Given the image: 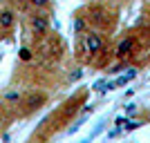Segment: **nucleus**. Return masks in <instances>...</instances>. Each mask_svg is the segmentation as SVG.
Segmentation results:
<instances>
[{
  "instance_id": "f257e3e1",
  "label": "nucleus",
  "mask_w": 150,
  "mask_h": 143,
  "mask_svg": "<svg viewBox=\"0 0 150 143\" xmlns=\"http://www.w3.org/2000/svg\"><path fill=\"white\" fill-rule=\"evenodd\" d=\"M103 47H105V40H103V36L99 31H94V29L83 31V49L85 51L99 54V51H103Z\"/></svg>"
},
{
  "instance_id": "f03ea898",
  "label": "nucleus",
  "mask_w": 150,
  "mask_h": 143,
  "mask_svg": "<svg viewBox=\"0 0 150 143\" xmlns=\"http://www.w3.org/2000/svg\"><path fill=\"white\" fill-rule=\"evenodd\" d=\"M29 31L34 38H45L50 31V18L47 13H34L29 16Z\"/></svg>"
},
{
  "instance_id": "7ed1b4c3",
  "label": "nucleus",
  "mask_w": 150,
  "mask_h": 143,
  "mask_svg": "<svg viewBox=\"0 0 150 143\" xmlns=\"http://www.w3.org/2000/svg\"><path fill=\"white\" fill-rule=\"evenodd\" d=\"M45 101H47V96H45L43 92H31L20 101V105H25L23 107L25 114H31V112H36V110H40V107L45 105Z\"/></svg>"
},
{
  "instance_id": "20e7f679",
  "label": "nucleus",
  "mask_w": 150,
  "mask_h": 143,
  "mask_svg": "<svg viewBox=\"0 0 150 143\" xmlns=\"http://www.w3.org/2000/svg\"><path fill=\"white\" fill-rule=\"evenodd\" d=\"M90 23H94L96 27H108L112 25V13L105 7H90Z\"/></svg>"
},
{
  "instance_id": "39448f33",
  "label": "nucleus",
  "mask_w": 150,
  "mask_h": 143,
  "mask_svg": "<svg viewBox=\"0 0 150 143\" xmlns=\"http://www.w3.org/2000/svg\"><path fill=\"white\" fill-rule=\"evenodd\" d=\"M13 25H16V11L9 9V7H2V9H0V29L9 31Z\"/></svg>"
},
{
  "instance_id": "423d86ee",
  "label": "nucleus",
  "mask_w": 150,
  "mask_h": 143,
  "mask_svg": "<svg viewBox=\"0 0 150 143\" xmlns=\"http://www.w3.org/2000/svg\"><path fill=\"white\" fill-rule=\"evenodd\" d=\"M134 47H137V40L132 36L123 38L119 45H117V58H125V56H130L132 51H134Z\"/></svg>"
},
{
  "instance_id": "0eeeda50",
  "label": "nucleus",
  "mask_w": 150,
  "mask_h": 143,
  "mask_svg": "<svg viewBox=\"0 0 150 143\" xmlns=\"http://www.w3.org/2000/svg\"><path fill=\"white\" fill-rule=\"evenodd\" d=\"M2 101H5V105H20V101H23V94L18 92V89H9V92H5V96H2Z\"/></svg>"
},
{
  "instance_id": "6e6552de",
  "label": "nucleus",
  "mask_w": 150,
  "mask_h": 143,
  "mask_svg": "<svg viewBox=\"0 0 150 143\" xmlns=\"http://www.w3.org/2000/svg\"><path fill=\"white\" fill-rule=\"evenodd\" d=\"M72 29H74V34H83V31H88V20L83 18V16H74V23H72Z\"/></svg>"
},
{
  "instance_id": "1a4fd4ad",
  "label": "nucleus",
  "mask_w": 150,
  "mask_h": 143,
  "mask_svg": "<svg viewBox=\"0 0 150 143\" xmlns=\"http://www.w3.org/2000/svg\"><path fill=\"white\" fill-rule=\"evenodd\" d=\"M81 103H83V99H69L67 103H65V107H63V114H67V116H69V114H74Z\"/></svg>"
},
{
  "instance_id": "9d476101",
  "label": "nucleus",
  "mask_w": 150,
  "mask_h": 143,
  "mask_svg": "<svg viewBox=\"0 0 150 143\" xmlns=\"http://www.w3.org/2000/svg\"><path fill=\"white\" fill-rule=\"evenodd\" d=\"M27 2H29V5L34 7L36 11H40V9H47V7H50L52 0H27Z\"/></svg>"
},
{
  "instance_id": "9b49d317",
  "label": "nucleus",
  "mask_w": 150,
  "mask_h": 143,
  "mask_svg": "<svg viewBox=\"0 0 150 143\" xmlns=\"http://www.w3.org/2000/svg\"><path fill=\"white\" fill-rule=\"evenodd\" d=\"M18 56H20V61H25V63H27V61H31V56H34V54H31V49H29V47H23Z\"/></svg>"
},
{
  "instance_id": "f8f14e48",
  "label": "nucleus",
  "mask_w": 150,
  "mask_h": 143,
  "mask_svg": "<svg viewBox=\"0 0 150 143\" xmlns=\"http://www.w3.org/2000/svg\"><path fill=\"white\" fill-rule=\"evenodd\" d=\"M81 76H83V69H76V72H72V74H69V81H79Z\"/></svg>"
},
{
  "instance_id": "ddd939ff",
  "label": "nucleus",
  "mask_w": 150,
  "mask_h": 143,
  "mask_svg": "<svg viewBox=\"0 0 150 143\" xmlns=\"http://www.w3.org/2000/svg\"><path fill=\"white\" fill-rule=\"evenodd\" d=\"M123 110H125V114H134V112H137V105L130 103V105H123Z\"/></svg>"
},
{
  "instance_id": "4468645a",
  "label": "nucleus",
  "mask_w": 150,
  "mask_h": 143,
  "mask_svg": "<svg viewBox=\"0 0 150 143\" xmlns=\"http://www.w3.org/2000/svg\"><path fill=\"white\" fill-rule=\"evenodd\" d=\"M114 123H117V128H123L125 123H128V118H123V116H119L117 118V121H114Z\"/></svg>"
}]
</instances>
